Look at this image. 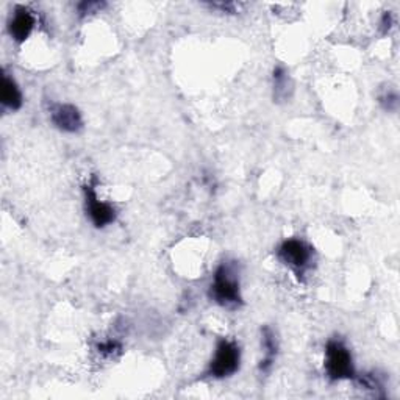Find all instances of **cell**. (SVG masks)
I'll return each mask as SVG.
<instances>
[{
    "instance_id": "obj_9",
    "label": "cell",
    "mask_w": 400,
    "mask_h": 400,
    "mask_svg": "<svg viewBox=\"0 0 400 400\" xmlns=\"http://www.w3.org/2000/svg\"><path fill=\"white\" fill-rule=\"evenodd\" d=\"M274 82V98L275 102H286L293 94V82L289 78V73L283 66L274 67L272 72Z\"/></svg>"
},
{
    "instance_id": "obj_11",
    "label": "cell",
    "mask_w": 400,
    "mask_h": 400,
    "mask_svg": "<svg viewBox=\"0 0 400 400\" xmlns=\"http://www.w3.org/2000/svg\"><path fill=\"white\" fill-rule=\"evenodd\" d=\"M379 102H380V105H381V108L385 110V112L396 113L397 110H399V94H397V91L391 89V88L385 89L379 96Z\"/></svg>"
},
{
    "instance_id": "obj_13",
    "label": "cell",
    "mask_w": 400,
    "mask_h": 400,
    "mask_svg": "<svg viewBox=\"0 0 400 400\" xmlns=\"http://www.w3.org/2000/svg\"><path fill=\"white\" fill-rule=\"evenodd\" d=\"M211 8H216L220 10L223 13H230V15H235L239 11V3L235 2H218V3H210Z\"/></svg>"
},
{
    "instance_id": "obj_14",
    "label": "cell",
    "mask_w": 400,
    "mask_h": 400,
    "mask_svg": "<svg viewBox=\"0 0 400 400\" xmlns=\"http://www.w3.org/2000/svg\"><path fill=\"white\" fill-rule=\"evenodd\" d=\"M121 350V344L116 342V341H108V342H103L98 346V352L107 355V356H112L116 352H119Z\"/></svg>"
},
{
    "instance_id": "obj_3",
    "label": "cell",
    "mask_w": 400,
    "mask_h": 400,
    "mask_svg": "<svg viewBox=\"0 0 400 400\" xmlns=\"http://www.w3.org/2000/svg\"><path fill=\"white\" fill-rule=\"evenodd\" d=\"M277 256L280 258V261L288 266L291 270H294L295 275L302 277L305 275L306 270L310 269V264L313 260V249L308 244L300 241V239H286L280 244L279 250H277Z\"/></svg>"
},
{
    "instance_id": "obj_15",
    "label": "cell",
    "mask_w": 400,
    "mask_h": 400,
    "mask_svg": "<svg viewBox=\"0 0 400 400\" xmlns=\"http://www.w3.org/2000/svg\"><path fill=\"white\" fill-rule=\"evenodd\" d=\"M380 26H381V28H383V33L390 32V28L392 26V16H391L390 11H386V13L383 15V17H381Z\"/></svg>"
},
{
    "instance_id": "obj_7",
    "label": "cell",
    "mask_w": 400,
    "mask_h": 400,
    "mask_svg": "<svg viewBox=\"0 0 400 400\" xmlns=\"http://www.w3.org/2000/svg\"><path fill=\"white\" fill-rule=\"evenodd\" d=\"M35 28V16L26 7H16L8 24V32L16 42H24Z\"/></svg>"
},
{
    "instance_id": "obj_2",
    "label": "cell",
    "mask_w": 400,
    "mask_h": 400,
    "mask_svg": "<svg viewBox=\"0 0 400 400\" xmlns=\"http://www.w3.org/2000/svg\"><path fill=\"white\" fill-rule=\"evenodd\" d=\"M325 372L335 381L355 377L352 354L342 341L330 340L325 346Z\"/></svg>"
},
{
    "instance_id": "obj_10",
    "label": "cell",
    "mask_w": 400,
    "mask_h": 400,
    "mask_svg": "<svg viewBox=\"0 0 400 400\" xmlns=\"http://www.w3.org/2000/svg\"><path fill=\"white\" fill-rule=\"evenodd\" d=\"M263 349H264V358L260 363V371L268 372L272 367L277 350H279V344H277L275 333L269 327L263 329Z\"/></svg>"
},
{
    "instance_id": "obj_6",
    "label": "cell",
    "mask_w": 400,
    "mask_h": 400,
    "mask_svg": "<svg viewBox=\"0 0 400 400\" xmlns=\"http://www.w3.org/2000/svg\"><path fill=\"white\" fill-rule=\"evenodd\" d=\"M51 119L61 132L77 133L83 128L82 113L71 103H53L51 107Z\"/></svg>"
},
{
    "instance_id": "obj_5",
    "label": "cell",
    "mask_w": 400,
    "mask_h": 400,
    "mask_svg": "<svg viewBox=\"0 0 400 400\" xmlns=\"http://www.w3.org/2000/svg\"><path fill=\"white\" fill-rule=\"evenodd\" d=\"M83 194H85L86 211H88L89 219L92 220V224H94L97 229H102V227L114 223V219H116L114 208L110 204H107V202L98 200L94 183L86 184V186L83 188Z\"/></svg>"
},
{
    "instance_id": "obj_1",
    "label": "cell",
    "mask_w": 400,
    "mask_h": 400,
    "mask_svg": "<svg viewBox=\"0 0 400 400\" xmlns=\"http://www.w3.org/2000/svg\"><path fill=\"white\" fill-rule=\"evenodd\" d=\"M210 297L224 308H238L243 304L238 274L235 268H232L229 263L220 264L214 272Z\"/></svg>"
},
{
    "instance_id": "obj_12",
    "label": "cell",
    "mask_w": 400,
    "mask_h": 400,
    "mask_svg": "<svg viewBox=\"0 0 400 400\" xmlns=\"http://www.w3.org/2000/svg\"><path fill=\"white\" fill-rule=\"evenodd\" d=\"M105 2H82L77 5L78 15L80 16H88V15H94L98 13L103 7H105Z\"/></svg>"
},
{
    "instance_id": "obj_8",
    "label": "cell",
    "mask_w": 400,
    "mask_h": 400,
    "mask_svg": "<svg viewBox=\"0 0 400 400\" xmlns=\"http://www.w3.org/2000/svg\"><path fill=\"white\" fill-rule=\"evenodd\" d=\"M0 101L5 108L13 110V112L22 107V92L19 86L7 73H3L2 83H0Z\"/></svg>"
},
{
    "instance_id": "obj_4",
    "label": "cell",
    "mask_w": 400,
    "mask_h": 400,
    "mask_svg": "<svg viewBox=\"0 0 400 400\" xmlns=\"http://www.w3.org/2000/svg\"><path fill=\"white\" fill-rule=\"evenodd\" d=\"M241 363V352L236 342L220 340L216 346L213 360L208 367V375L213 379H225L235 374Z\"/></svg>"
}]
</instances>
